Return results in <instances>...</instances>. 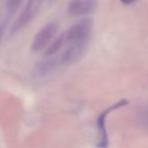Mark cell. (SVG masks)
Returning <instances> with one entry per match:
<instances>
[{
    "mask_svg": "<svg viewBox=\"0 0 148 148\" xmlns=\"http://www.w3.org/2000/svg\"><path fill=\"white\" fill-rule=\"evenodd\" d=\"M92 25L93 23L91 18L81 19L80 21L70 27L67 29V32L64 34L66 42L71 44L75 43V42L89 40V36L92 31Z\"/></svg>",
    "mask_w": 148,
    "mask_h": 148,
    "instance_id": "1",
    "label": "cell"
},
{
    "mask_svg": "<svg viewBox=\"0 0 148 148\" xmlns=\"http://www.w3.org/2000/svg\"><path fill=\"white\" fill-rule=\"evenodd\" d=\"M88 46V40L71 43L60 58V63L63 65H73L78 62L85 54Z\"/></svg>",
    "mask_w": 148,
    "mask_h": 148,
    "instance_id": "2",
    "label": "cell"
},
{
    "mask_svg": "<svg viewBox=\"0 0 148 148\" xmlns=\"http://www.w3.org/2000/svg\"><path fill=\"white\" fill-rule=\"evenodd\" d=\"M57 29L58 25L56 23H50L42 27L34 38V41L32 43V50L34 52H40L41 50L45 49L46 46L51 42L55 34L57 33Z\"/></svg>",
    "mask_w": 148,
    "mask_h": 148,
    "instance_id": "3",
    "label": "cell"
},
{
    "mask_svg": "<svg viewBox=\"0 0 148 148\" xmlns=\"http://www.w3.org/2000/svg\"><path fill=\"white\" fill-rule=\"evenodd\" d=\"M128 103V101L126 99H121L120 101H118L117 103H114L113 106H111L110 108H108L106 111H103L101 115L99 116L97 119V129H99V148H108V144H109V139H108V134H107V129H106V120L107 117L111 112H113L114 110H117L119 108H122L124 106H126Z\"/></svg>",
    "mask_w": 148,
    "mask_h": 148,
    "instance_id": "4",
    "label": "cell"
},
{
    "mask_svg": "<svg viewBox=\"0 0 148 148\" xmlns=\"http://www.w3.org/2000/svg\"><path fill=\"white\" fill-rule=\"evenodd\" d=\"M97 8V0H71L67 11L70 16L91 14Z\"/></svg>",
    "mask_w": 148,
    "mask_h": 148,
    "instance_id": "5",
    "label": "cell"
},
{
    "mask_svg": "<svg viewBox=\"0 0 148 148\" xmlns=\"http://www.w3.org/2000/svg\"><path fill=\"white\" fill-rule=\"evenodd\" d=\"M60 60L58 58L50 57L38 62L35 66V74L38 77H45L52 73L57 68Z\"/></svg>",
    "mask_w": 148,
    "mask_h": 148,
    "instance_id": "6",
    "label": "cell"
},
{
    "mask_svg": "<svg viewBox=\"0 0 148 148\" xmlns=\"http://www.w3.org/2000/svg\"><path fill=\"white\" fill-rule=\"evenodd\" d=\"M66 43H67V42H66V39H65V35L62 34V35H60L59 37L46 49L45 56H47V57H52V56L56 55V54L63 48V46L65 45Z\"/></svg>",
    "mask_w": 148,
    "mask_h": 148,
    "instance_id": "7",
    "label": "cell"
},
{
    "mask_svg": "<svg viewBox=\"0 0 148 148\" xmlns=\"http://www.w3.org/2000/svg\"><path fill=\"white\" fill-rule=\"evenodd\" d=\"M21 0H8L7 1V11H8V14L10 16L16 11V9L21 5Z\"/></svg>",
    "mask_w": 148,
    "mask_h": 148,
    "instance_id": "8",
    "label": "cell"
},
{
    "mask_svg": "<svg viewBox=\"0 0 148 148\" xmlns=\"http://www.w3.org/2000/svg\"><path fill=\"white\" fill-rule=\"evenodd\" d=\"M124 4H132L133 2H135L136 0H121Z\"/></svg>",
    "mask_w": 148,
    "mask_h": 148,
    "instance_id": "9",
    "label": "cell"
}]
</instances>
